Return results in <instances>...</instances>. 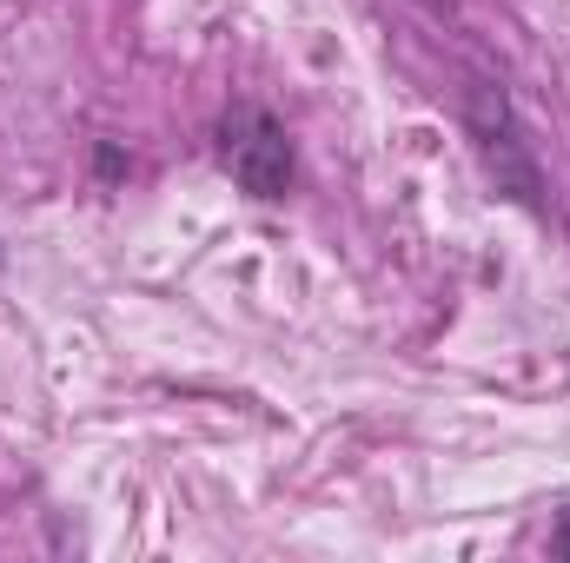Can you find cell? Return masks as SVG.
Segmentation results:
<instances>
[{
  "instance_id": "3",
  "label": "cell",
  "mask_w": 570,
  "mask_h": 563,
  "mask_svg": "<svg viewBox=\"0 0 570 563\" xmlns=\"http://www.w3.org/2000/svg\"><path fill=\"white\" fill-rule=\"evenodd\" d=\"M425 13H438V20H458V0H419Z\"/></svg>"
},
{
  "instance_id": "1",
  "label": "cell",
  "mask_w": 570,
  "mask_h": 563,
  "mask_svg": "<svg viewBox=\"0 0 570 563\" xmlns=\"http://www.w3.org/2000/svg\"><path fill=\"white\" fill-rule=\"evenodd\" d=\"M464 134H471V152H478V166H484V186H491L498 199H511V206L551 219V186H544L538 146L524 134L511 93H504L498 80H484V73L464 87Z\"/></svg>"
},
{
  "instance_id": "4",
  "label": "cell",
  "mask_w": 570,
  "mask_h": 563,
  "mask_svg": "<svg viewBox=\"0 0 570 563\" xmlns=\"http://www.w3.org/2000/svg\"><path fill=\"white\" fill-rule=\"evenodd\" d=\"M551 551H558V557H570V517L558 524V531H551Z\"/></svg>"
},
{
  "instance_id": "2",
  "label": "cell",
  "mask_w": 570,
  "mask_h": 563,
  "mask_svg": "<svg viewBox=\"0 0 570 563\" xmlns=\"http://www.w3.org/2000/svg\"><path fill=\"white\" fill-rule=\"evenodd\" d=\"M219 159L233 172V186L246 199H285L298 186V152H292V134L266 107L253 100H233L226 120H219Z\"/></svg>"
}]
</instances>
